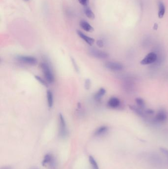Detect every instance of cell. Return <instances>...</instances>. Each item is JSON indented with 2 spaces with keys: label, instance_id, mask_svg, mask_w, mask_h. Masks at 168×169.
Here are the masks:
<instances>
[{
  "label": "cell",
  "instance_id": "obj_24",
  "mask_svg": "<svg viewBox=\"0 0 168 169\" xmlns=\"http://www.w3.org/2000/svg\"><path fill=\"white\" fill-rule=\"evenodd\" d=\"M81 5H84L85 7H87L88 5L89 0H78Z\"/></svg>",
  "mask_w": 168,
  "mask_h": 169
},
{
  "label": "cell",
  "instance_id": "obj_5",
  "mask_svg": "<svg viewBox=\"0 0 168 169\" xmlns=\"http://www.w3.org/2000/svg\"><path fill=\"white\" fill-rule=\"evenodd\" d=\"M157 54L154 52H151L147 54L140 62L143 65L150 64H153L157 60Z\"/></svg>",
  "mask_w": 168,
  "mask_h": 169
},
{
  "label": "cell",
  "instance_id": "obj_15",
  "mask_svg": "<svg viewBox=\"0 0 168 169\" xmlns=\"http://www.w3.org/2000/svg\"><path fill=\"white\" fill-rule=\"evenodd\" d=\"M84 12L85 14L86 15V16L90 19H94L95 17V15L91 9H90L88 7H85L84 9Z\"/></svg>",
  "mask_w": 168,
  "mask_h": 169
},
{
  "label": "cell",
  "instance_id": "obj_9",
  "mask_svg": "<svg viewBox=\"0 0 168 169\" xmlns=\"http://www.w3.org/2000/svg\"><path fill=\"white\" fill-rule=\"evenodd\" d=\"M77 34L78 36H80L81 38L82 39V40H84L89 45L92 46L93 44H94L95 40L93 38L87 36L86 35L84 34V33H82L81 31H77Z\"/></svg>",
  "mask_w": 168,
  "mask_h": 169
},
{
  "label": "cell",
  "instance_id": "obj_2",
  "mask_svg": "<svg viewBox=\"0 0 168 169\" xmlns=\"http://www.w3.org/2000/svg\"><path fill=\"white\" fill-rule=\"evenodd\" d=\"M59 136L61 139H65L68 136V130L65 117L62 113L59 114Z\"/></svg>",
  "mask_w": 168,
  "mask_h": 169
},
{
  "label": "cell",
  "instance_id": "obj_25",
  "mask_svg": "<svg viewBox=\"0 0 168 169\" xmlns=\"http://www.w3.org/2000/svg\"><path fill=\"white\" fill-rule=\"evenodd\" d=\"M96 44L97 46L99 47V48H103L104 46V42L102 40H98L96 42Z\"/></svg>",
  "mask_w": 168,
  "mask_h": 169
},
{
  "label": "cell",
  "instance_id": "obj_10",
  "mask_svg": "<svg viewBox=\"0 0 168 169\" xmlns=\"http://www.w3.org/2000/svg\"><path fill=\"white\" fill-rule=\"evenodd\" d=\"M109 131V128L106 126H102L99 127L94 132V136L96 137H99L105 135Z\"/></svg>",
  "mask_w": 168,
  "mask_h": 169
},
{
  "label": "cell",
  "instance_id": "obj_6",
  "mask_svg": "<svg viewBox=\"0 0 168 169\" xmlns=\"http://www.w3.org/2000/svg\"><path fill=\"white\" fill-rule=\"evenodd\" d=\"M105 67L109 70L114 71H118L123 69V66L122 64L119 62H114V61H109L106 62L105 64Z\"/></svg>",
  "mask_w": 168,
  "mask_h": 169
},
{
  "label": "cell",
  "instance_id": "obj_22",
  "mask_svg": "<svg viewBox=\"0 0 168 169\" xmlns=\"http://www.w3.org/2000/svg\"><path fill=\"white\" fill-rule=\"evenodd\" d=\"M71 62H72V64H73L74 70H76V71L77 72H79V69H78V65L77 64L76 60H75L74 58H73L72 57H71Z\"/></svg>",
  "mask_w": 168,
  "mask_h": 169
},
{
  "label": "cell",
  "instance_id": "obj_14",
  "mask_svg": "<svg viewBox=\"0 0 168 169\" xmlns=\"http://www.w3.org/2000/svg\"><path fill=\"white\" fill-rule=\"evenodd\" d=\"M48 167L49 169H57V162L56 159L55 157L53 155L52 157L51 160L48 163Z\"/></svg>",
  "mask_w": 168,
  "mask_h": 169
},
{
  "label": "cell",
  "instance_id": "obj_18",
  "mask_svg": "<svg viewBox=\"0 0 168 169\" xmlns=\"http://www.w3.org/2000/svg\"><path fill=\"white\" fill-rule=\"evenodd\" d=\"M53 155L50 153H48L45 155L44 157V159L42 161V165L44 166H46L48 165V163H49V161L51 159L52 157L53 156Z\"/></svg>",
  "mask_w": 168,
  "mask_h": 169
},
{
  "label": "cell",
  "instance_id": "obj_19",
  "mask_svg": "<svg viewBox=\"0 0 168 169\" xmlns=\"http://www.w3.org/2000/svg\"><path fill=\"white\" fill-rule=\"evenodd\" d=\"M130 109H131L133 111H134L137 114L139 115V116L142 117L144 116V112H143L141 108L135 107L134 106H130Z\"/></svg>",
  "mask_w": 168,
  "mask_h": 169
},
{
  "label": "cell",
  "instance_id": "obj_20",
  "mask_svg": "<svg viewBox=\"0 0 168 169\" xmlns=\"http://www.w3.org/2000/svg\"><path fill=\"white\" fill-rule=\"evenodd\" d=\"M136 102L137 104L139 106V107L140 108L143 109L145 106V103H144V101L143 99H142V98H136Z\"/></svg>",
  "mask_w": 168,
  "mask_h": 169
},
{
  "label": "cell",
  "instance_id": "obj_21",
  "mask_svg": "<svg viewBox=\"0 0 168 169\" xmlns=\"http://www.w3.org/2000/svg\"><path fill=\"white\" fill-rule=\"evenodd\" d=\"M35 78H36V79L40 82V83L43 86H45V87H48V84L47 82L45 81L41 77L39 76L35 75Z\"/></svg>",
  "mask_w": 168,
  "mask_h": 169
},
{
  "label": "cell",
  "instance_id": "obj_17",
  "mask_svg": "<svg viewBox=\"0 0 168 169\" xmlns=\"http://www.w3.org/2000/svg\"><path fill=\"white\" fill-rule=\"evenodd\" d=\"M89 161L90 165H91L92 169H99V167L97 163V161L92 156H89Z\"/></svg>",
  "mask_w": 168,
  "mask_h": 169
},
{
  "label": "cell",
  "instance_id": "obj_16",
  "mask_svg": "<svg viewBox=\"0 0 168 169\" xmlns=\"http://www.w3.org/2000/svg\"><path fill=\"white\" fill-rule=\"evenodd\" d=\"M165 12V8L164 4L160 2L159 4V11H158V17L160 19L163 18Z\"/></svg>",
  "mask_w": 168,
  "mask_h": 169
},
{
  "label": "cell",
  "instance_id": "obj_11",
  "mask_svg": "<svg viewBox=\"0 0 168 169\" xmlns=\"http://www.w3.org/2000/svg\"><path fill=\"white\" fill-rule=\"evenodd\" d=\"M46 98H47L48 106L51 109L53 107L54 98H53V93L51 90H48L46 91Z\"/></svg>",
  "mask_w": 168,
  "mask_h": 169
},
{
  "label": "cell",
  "instance_id": "obj_3",
  "mask_svg": "<svg viewBox=\"0 0 168 169\" xmlns=\"http://www.w3.org/2000/svg\"><path fill=\"white\" fill-rule=\"evenodd\" d=\"M16 58L19 62L26 64L34 65L37 64V59L33 56H19Z\"/></svg>",
  "mask_w": 168,
  "mask_h": 169
},
{
  "label": "cell",
  "instance_id": "obj_7",
  "mask_svg": "<svg viewBox=\"0 0 168 169\" xmlns=\"http://www.w3.org/2000/svg\"><path fill=\"white\" fill-rule=\"evenodd\" d=\"M168 115L164 110L161 109L158 112L155 118V121L157 123H164L167 120Z\"/></svg>",
  "mask_w": 168,
  "mask_h": 169
},
{
  "label": "cell",
  "instance_id": "obj_29",
  "mask_svg": "<svg viewBox=\"0 0 168 169\" xmlns=\"http://www.w3.org/2000/svg\"><path fill=\"white\" fill-rule=\"evenodd\" d=\"M38 169V168H33V169Z\"/></svg>",
  "mask_w": 168,
  "mask_h": 169
},
{
  "label": "cell",
  "instance_id": "obj_1",
  "mask_svg": "<svg viewBox=\"0 0 168 169\" xmlns=\"http://www.w3.org/2000/svg\"><path fill=\"white\" fill-rule=\"evenodd\" d=\"M41 67L46 81L49 84L53 83L55 81L54 75L48 64L42 62L41 64Z\"/></svg>",
  "mask_w": 168,
  "mask_h": 169
},
{
  "label": "cell",
  "instance_id": "obj_12",
  "mask_svg": "<svg viewBox=\"0 0 168 169\" xmlns=\"http://www.w3.org/2000/svg\"><path fill=\"white\" fill-rule=\"evenodd\" d=\"M80 26L82 29L87 32H92L94 31V28L87 21L81 20L80 22Z\"/></svg>",
  "mask_w": 168,
  "mask_h": 169
},
{
  "label": "cell",
  "instance_id": "obj_26",
  "mask_svg": "<svg viewBox=\"0 0 168 169\" xmlns=\"http://www.w3.org/2000/svg\"><path fill=\"white\" fill-rule=\"evenodd\" d=\"M160 150L162 153L164 154L168 158V149L165 148H160Z\"/></svg>",
  "mask_w": 168,
  "mask_h": 169
},
{
  "label": "cell",
  "instance_id": "obj_27",
  "mask_svg": "<svg viewBox=\"0 0 168 169\" xmlns=\"http://www.w3.org/2000/svg\"><path fill=\"white\" fill-rule=\"evenodd\" d=\"M1 169H12L9 167H3Z\"/></svg>",
  "mask_w": 168,
  "mask_h": 169
},
{
  "label": "cell",
  "instance_id": "obj_30",
  "mask_svg": "<svg viewBox=\"0 0 168 169\" xmlns=\"http://www.w3.org/2000/svg\"><path fill=\"white\" fill-rule=\"evenodd\" d=\"M24 1H29V0H24Z\"/></svg>",
  "mask_w": 168,
  "mask_h": 169
},
{
  "label": "cell",
  "instance_id": "obj_23",
  "mask_svg": "<svg viewBox=\"0 0 168 169\" xmlns=\"http://www.w3.org/2000/svg\"><path fill=\"white\" fill-rule=\"evenodd\" d=\"M91 81L90 79H86L84 83V87L86 89V90H89L90 89V88L91 87Z\"/></svg>",
  "mask_w": 168,
  "mask_h": 169
},
{
  "label": "cell",
  "instance_id": "obj_4",
  "mask_svg": "<svg viewBox=\"0 0 168 169\" xmlns=\"http://www.w3.org/2000/svg\"><path fill=\"white\" fill-rule=\"evenodd\" d=\"M89 53L92 57L99 59H105L107 58L109 56L107 52L96 49H90L89 50Z\"/></svg>",
  "mask_w": 168,
  "mask_h": 169
},
{
  "label": "cell",
  "instance_id": "obj_13",
  "mask_svg": "<svg viewBox=\"0 0 168 169\" xmlns=\"http://www.w3.org/2000/svg\"><path fill=\"white\" fill-rule=\"evenodd\" d=\"M106 90L103 88H101L96 92L94 96V98L95 101H99L102 99V98L105 95Z\"/></svg>",
  "mask_w": 168,
  "mask_h": 169
},
{
  "label": "cell",
  "instance_id": "obj_8",
  "mask_svg": "<svg viewBox=\"0 0 168 169\" xmlns=\"http://www.w3.org/2000/svg\"><path fill=\"white\" fill-rule=\"evenodd\" d=\"M107 105L111 109H117L120 105V101L117 97H111L107 102Z\"/></svg>",
  "mask_w": 168,
  "mask_h": 169
},
{
  "label": "cell",
  "instance_id": "obj_28",
  "mask_svg": "<svg viewBox=\"0 0 168 169\" xmlns=\"http://www.w3.org/2000/svg\"><path fill=\"white\" fill-rule=\"evenodd\" d=\"M157 24H156V23H155V24H154V30H156V29H157Z\"/></svg>",
  "mask_w": 168,
  "mask_h": 169
}]
</instances>
